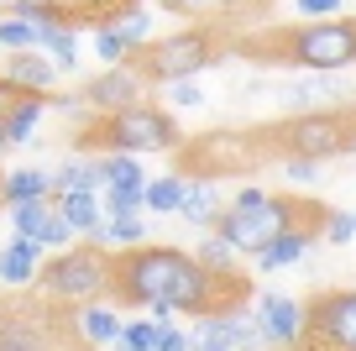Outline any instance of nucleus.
Segmentation results:
<instances>
[{
  "instance_id": "1",
  "label": "nucleus",
  "mask_w": 356,
  "mask_h": 351,
  "mask_svg": "<svg viewBox=\"0 0 356 351\" xmlns=\"http://www.w3.org/2000/svg\"><path fill=\"white\" fill-rule=\"evenodd\" d=\"M215 283L225 278L204 273L189 252L178 247H131L126 257L111 263V299L126 304H147L157 325H168L173 309H189V315H215Z\"/></svg>"
},
{
  "instance_id": "2",
  "label": "nucleus",
  "mask_w": 356,
  "mask_h": 351,
  "mask_svg": "<svg viewBox=\"0 0 356 351\" xmlns=\"http://www.w3.org/2000/svg\"><path fill=\"white\" fill-rule=\"evenodd\" d=\"M215 37L204 32V26H189V32H173V37H152L147 47H136L131 53V63L126 68H136V79H152V84H184V79H194L200 68H210L215 63Z\"/></svg>"
},
{
  "instance_id": "3",
  "label": "nucleus",
  "mask_w": 356,
  "mask_h": 351,
  "mask_svg": "<svg viewBox=\"0 0 356 351\" xmlns=\"http://www.w3.org/2000/svg\"><path fill=\"white\" fill-rule=\"evenodd\" d=\"M84 142H105L111 153H173L178 147V126L173 116H168L163 105H147V100H136V105L115 110V116H100V126L95 132H84Z\"/></svg>"
},
{
  "instance_id": "4",
  "label": "nucleus",
  "mask_w": 356,
  "mask_h": 351,
  "mask_svg": "<svg viewBox=\"0 0 356 351\" xmlns=\"http://www.w3.org/2000/svg\"><path fill=\"white\" fill-rule=\"evenodd\" d=\"M215 236H220L231 252H262L267 242H278L283 231H293V205L289 199H273V194H262L257 205H231L225 215H215Z\"/></svg>"
},
{
  "instance_id": "5",
  "label": "nucleus",
  "mask_w": 356,
  "mask_h": 351,
  "mask_svg": "<svg viewBox=\"0 0 356 351\" xmlns=\"http://www.w3.org/2000/svg\"><path fill=\"white\" fill-rule=\"evenodd\" d=\"M37 278H42V288L58 294V299L95 304V299H105V288H111V263H105L100 247H68V252H58Z\"/></svg>"
},
{
  "instance_id": "6",
  "label": "nucleus",
  "mask_w": 356,
  "mask_h": 351,
  "mask_svg": "<svg viewBox=\"0 0 356 351\" xmlns=\"http://www.w3.org/2000/svg\"><path fill=\"white\" fill-rule=\"evenodd\" d=\"M283 47H289V58L299 68L335 74V68L356 63V22H309L283 37Z\"/></svg>"
},
{
  "instance_id": "7",
  "label": "nucleus",
  "mask_w": 356,
  "mask_h": 351,
  "mask_svg": "<svg viewBox=\"0 0 356 351\" xmlns=\"http://www.w3.org/2000/svg\"><path fill=\"white\" fill-rule=\"evenodd\" d=\"M283 136H289L293 157H304V163H320V157H335L351 147V132L335 110H304L299 121L283 126Z\"/></svg>"
},
{
  "instance_id": "8",
  "label": "nucleus",
  "mask_w": 356,
  "mask_h": 351,
  "mask_svg": "<svg viewBox=\"0 0 356 351\" xmlns=\"http://www.w3.org/2000/svg\"><path fill=\"white\" fill-rule=\"evenodd\" d=\"M84 110H95V116H115V110H126V105H136L142 100V79H136V68H105V74H95L84 89Z\"/></svg>"
},
{
  "instance_id": "9",
  "label": "nucleus",
  "mask_w": 356,
  "mask_h": 351,
  "mask_svg": "<svg viewBox=\"0 0 356 351\" xmlns=\"http://www.w3.org/2000/svg\"><path fill=\"white\" fill-rule=\"evenodd\" d=\"M257 325H262L267 346H293L304 336V309L289 294H257Z\"/></svg>"
},
{
  "instance_id": "10",
  "label": "nucleus",
  "mask_w": 356,
  "mask_h": 351,
  "mask_svg": "<svg viewBox=\"0 0 356 351\" xmlns=\"http://www.w3.org/2000/svg\"><path fill=\"white\" fill-rule=\"evenodd\" d=\"M314 325H320V336L330 341V346L356 351V294H330V299H320Z\"/></svg>"
},
{
  "instance_id": "11",
  "label": "nucleus",
  "mask_w": 356,
  "mask_h": 351,
  "mask_svg": "<svg viewBox=\"0 0 356 351\" xmlns=\"http://www.w3.org/2000/svg\"><path fill=\"white\" fill-rule=\"evenodd\" d=\"M42 110H47V95H22L6 116H0V132H6V147H22L37 136V121H42Z\"/></svg>"
},
{
  "instance_id": "12",
  "label": "nucleus",
  "mask_w": 356,
  "mask_h": 351,
  "mask_svg": "<svg viewBox=\"0 0 356 351\" xmlns=\"http://www.w3.org/2000/svg\"><path fill=\"white\" fill-rule=\"evenodd\" d=\"M37 273H42V247L16 236V242L0 252V278L11 288H26V283H37Z\"/></svg>"
},
{
  "instance_id": "13",
  "label": "nucleus",
  "mask_w": 356,
  "mask_h": 351,
  "mask_svg": "<svg viewBox=\"0 0 356 351\" xmlns=\"http://www.w3.org/2000/svg\"><path fill=\"white\" fill-rule=\"evenodd\" d=\"M6 79H11L22 95H47V84H53V63H47L42 53H11V63H6Z\"/></svg>"
},
{
  "instance_id": "14",
  "label": "nucleus",
  "mask_w": 356,
  "mask_h": 351,
  "mask_svg": "<svg viewBox=\"0 0 356 351\" xmlns=\"http://www.w3.org/2000/svg\"><path fill=\"white\" fill-rule=\"evenodd\" d=\"M121 325H126V320L115 315V304H105V299H95V304L79 309V336H84L89 346H111V341H121Z\"/></svg>"
},
{
  "instance_id": "15",
  "label": "nucleus",
  "mask_w": 356,
  "mask_h": 351,
  "mask_svg": "<svg viewBox=\"0 0 356 351\" xmlns=\"http://www.w3.org/2000/svg\"><path fill=\"white\" fill-rule=\"evenodd\" d=\"M126 6H136V0H53V11H58V22H63V26H74V22H100V26H111Z\"/></svg>"
},
{
  "instance_id": "16",
  "label": "nucleus",
  "mask_w": 356,
  "mask_h": 351,
  "mask_svg": "<svg viewBox=\"0 0 356 351\" xmlns=\"http://www.w3.org/2000/svg\"><path fill=\"white\" fill-rule=\"evenodd\" d=\"M309 242H314V236H309V231H299V226H293V231H283L278 242H267L262 252H257V267H262V273H278V267H293L304 252H309Z\"/></svg>"
},
{
  "instance_id": "17",
  "label": "nucleus",
  "mask_w": 356,
  "mask_h": 351,
  "mask_svg": "<svg viewBox=\"0 0 356 351\" xmlns=\"http://www.w3.org/2000/svg\"><path fill=\"white\" fill-rule=\"evenodd\" d=\"M47 184H53V194H100V163H84V157H74V163H63L58 173H47Z\"/></svg>"
},
{
  "instance_id": "18",
  "label": "nucleus",
  "mask_w": 356,
  "mask_h": 351,
  "mask_svg": "<svg viewBox=\"0 0 356 351\" xmlns=\"http://www.w3.org/2000/svg\"><path fill=\"white\" fill-rule=\"evenodd\" d=\"M178 215L189 220V226H210V220L220 215V189H215L210 178H200V184H184V199H178Z\"/></svg>"
},
{
  "instance_id": "19",
  "label": "nucleus",
  "mask_w": 356,
  "mask_h": 351,
  "mask_svg": "<svg viewBox=\"0 0 356 351\" xmlns=\"http://www.w3.org/2000/svg\"><path fill=\"white\" fill-rule=\"evenodd\" d=\"M53 194V184H47L42 168H16V173L0 178V199L6 205H26V199H47Z\"/></svg>"
},
{
  "instance_id": "20",
  "label": "nucleus",
  "mask_w": 356,
  "mask_h": 351,
  "mask_svg": "<svg viewBox=\"0 0 356 351\" xmlns=\"http://www.w3.org/2000/svg\"><path fill=\"white\" fill-rule=\"evenodd\" d=\"M184 184H189L184 173H163V178H152V184H142V210H152V215H178Z\"/></svg>"
},
{
  "instance_id": "21",
  "label": "nucleus",
  "mask_w": 356,
  "mask_h": 351,
  "mask_svg": "<svg viewBox=\"0 0 356 351\" xmlns=\"http://www.w3.org/2000/svg\"><path fill=\"white\" fill-rule=\"evenodd\" d=\"M42 47L53 58V74H74V63H79V37H74V26H63V22H53V26H42Z\"/></svg>"
},
{
  "instance_id": "22",
  "label": "nucleus",
  "mask_w": 356,
  "mask_h": 351,
  "mask_svg": "<svg viewBox=\"0 0 356 351\" xmlns=\"http://www.w3.org/2000/svg\"><path fill=\"white\" fill-rule=\"evenodd\" d=\"M53 215H63L68 231L79 236V231H95V226H100V199H95V194H58Z\"/></svg>"
},
{
  "instance_id": "23",
  "label": "nucleus",
  "mask_w": 356,
  "mask_h": 351,
  "mask_svg": "<svg viewBox=\"0 0 356 351\" xmlns=\"http://www.w3.org/2000/svg\"><path fill=\"white\" fill-rule=\"evenodd\" d=\"M111 26L121 32V42L131 47V53H136V47H147V42H152V11H147L142 0H136V6H126V11L115 16Z\"/></svg>"
},
{
  "instance_id": "24",
  "label": "nucleus",
  "mask_w": 356,
  "mask_h": 351,
  "mask_svg": "<svg viewBox=\"0 0 356 351\" xmlns=\"http://www.w3.org/2000/svg\"><path fill=\"white\" fill-rule=\"evenodd\" d=\"M100 184H105V189H142L147 178H142V168H136V157L105 153V157H100Z\"/></svg>"
},
{
  "instance_id": "25",
  "label": "nucleus",
  "mask_w": 356,
  "mask_h": 351,
  "mask_svg": "<svg viewBox=\"0 0 356 351\" xmlns=\"http://www.w3.org/2000/svg\"><path fill=\"white\" fill-rule=\"evenodd\" d=\"M0 47H6V53H37V47H42V26L6 16V22H0Z\"/></svg>"
},
{
  "instance_id": "26",
  "label": "nucleus",
  "mask_w": 356,
  "mask_h": 351,
  "mask_svg": "<svg viewBox=\"0 0 356 351\" xmlns=\"http://www.w3.org/2000/svg\"><path fill=\"white\" fill-rule=\"evenodd\" d=\"M53 215V205L47 199H26V205H11V226L22 242H37V231H42V220Z\"/></svg>"
},
{
  "instance_id": "27",
  "label": "nucleus",
  "mask_w": 356,
  "mask_h": 351,
  "mask_svg": "<svg viewBox=\"0 0 356 351\" xmlns=\"http://www.w3.org/2000/svg\"><path fill=\"white\" fill-rule=\"evenodd\" d=\"M194 263H200L204 273H215V278H231V267H236V252L220 242V236H204V242H200V252H194Z\"/></svg>"
},
{
  "instance_id": "28",
  "label": "nucleus",
  "mask_w": 356,
  "mask_h": 351,
  "mask_svg": "<svg viewBox=\"0 0 356 351\" xmlns=\"http://www.w3.org/2000/svg\"><path fill=\"white\" fill-rule=\"evenodd\" d=\"M0 351H47V346H42V330L37 325L11 320V325H0Z\"/></svg>"
},
{
  "instance_id": "29",
  "label": "nucleus",
  "mask_w": 356,
  "mask_h": 351,
  "mask_svg": "<svg viewBox=\"0 0 356 351\" xmlns=\"http://www.w3.org/2000/svg\"><path fill=\"white\" fill-rule=\"evenodd\" d=\"M95 53H100V63H105V68L131 63V47L121 42V32H115V26H95Z\"/></svg>"
},
{
  "instance_id": "30",
  "label": "nucleus",
  "mask_w": 356,
  "mask_h": 351,
  "mask_svg": "<svg viewBox=\"0 0 356 351\" xmlns=\"http://www.w3.org/2000/svg\"><path fill=\"white\" fill-rule=\"evenodd\" d=\"M142 210V189H105V215L100 220H126Z\"/></svg>"
},
{
  "instance_id": "31",
  "label": "nucleus",
  "mask_w": 356,
  "mask_h": 351,
  "mask_svg": "<svg viewBox=\"0 0 356 351\" xmlns=\"http://www.w3.org/2000/svg\"><path fill=\"white\" fill-rule=\"evenodd\" d=\"M68 242H74L68 220H63V215H47V220H42V231H37V247H42V252H47V247H63V252H68Z\"/></svg>"
},
{
  "instance_id": "32",
  "label": "nucleus",
  "mask_w": 356,
  "mask_h": 351,
  "mask_svg": "<svg viewBox=\"0 0 356 351\" xmlns=\"http://www.w3.org/2000/svg\"><path fill=\"white\" fill-rule=\"evenodd\" d=\"M121 346L152 351V320H131V325H121Z\"/></svg>"
},
{
  "instance_id": "33",
  "label": "nucleus",
  "mask_w": 356,
  "mask_h": 351,
  "mask_svg": "<svg viewBox=\"0 0 356 351\" xmlns=\"http://www.w3.org/2000/svg\"><path fill=\"white\" fill-rule=\"evenodd\" d=\"M330 95H335V89L325 84V79H309V84H293V89H289L293 105H314V100H330Z\"/></svg>"
},
{
  "instance_id": "34",
  "label": "nucleus",
  "mask_w": 356,
  "mask_h": 351,
  "mask_svg": "<svg viewBox=\"0 0 356 351\" xmlns=\"http://www.w3.org/2000/svg\"><path fill=\"white\" fill-rule=\"evenodd\" d=\"M168 100H173V105H194V110H200V105H204V89L194 84V79H184V84L168 89Z\"/></svg>"
},
{
  "instance_id": "35",
  "label": "nucleus",
  "mask_w": 356,
  "mask_h": 351,
  "mask_svg": "<svg viewBox=\"0 0 356 351\" xmlns=\"http://www.w3.org/2000/svg\"><path fill=\"white\" fill-rule=\"evenodd\" d=\"M299 11L309 16V22H335V11H341V0H299Z\"/></svg>"
},
{
  "instance_id": "36",
  "label": "nucleus",
  "mask_w": 356,
  "mask_h": 351,
  "mask_svg": "<svg viewBox=\"0 0 356 351\" xmlns=\"http://www.w3.org/2000/svg\"><path fill=\"white\" fill-rule=\"evenodd\" d=\"M325 236H330L335 247H346L356 236V226H351V215H330V226H325Z\"/></svg>"
},
{
  "instance_id": "37",
  "label": "nucleus",
  "mask_w": 356,
  "mask_h": 351,
  "mask_svg": "<svg viewBox=\"0 0 356 351\" xmlns=\"http://www.w3.org/2000/svg\"><path fill=\"white\" fill-rule=\"evenodd\" d=\"M289 178H299V184H309V178H314V163H304V157H289Z\"/></svg>"
},
{
  "instance_id": "38",
  "label": "nucleus",
  "mask_w": 356,
  "mask_h": 351,
  "mask_svg": "<svg viewBox=\"0 0 356 351\" xmlns=\"http://www.w3.org/2000/svg\"><path fill=\"white\" fill-rule=\"evenodd\" d=\"M100 351H131V346H121V341H111V346H100Z\"/></svg>"
},
{
  "instance_id": "39",
  "label": "nucleus",
  "mask_w": 356,
  "mask_h": 351,
  "mask_svg": "<svg viewBox=\"0 0 356 351\" xmlns=\"http://www.w3.org/2000/svg\"><path fill=\"white\" fill-rule=\"evenodd\" d=\"M0 153H6V132H0Z\"/></svg>"
},
{
  "instance_id": "40",
  "label": "nucleus",
  "mask_w": 356,
  "mask_h": 351,
  "mask_svg": "<svg viewBox=\"0 0 356 351\" xmlns=\"http://www.w3.org/2000/svg\"><path fill=\"white\" fill-rule=\"evenodd\" d=\"M0 6H11V0H0Z\"/></svg>"
},
{
  "instance_id": "41",
  "label": "nucleus",
  "mask_w": 356,
  "mask_h": 351,
  "mask_svg": "<svg viewBox=\"0 0 356 351\" xmlns=\"http://www.w3.org/2000/svg\"><path fill=\"white\" fill-rule=\"evenodd\" d=\"M351 226H356V215H351Z\"/></svg>"
}]
</instances>
